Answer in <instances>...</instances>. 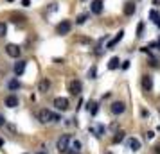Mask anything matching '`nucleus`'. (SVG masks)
<instances>
[{"mask_svg":"<svg viewBox=\"0 0 160 154\" xmlns=\"http://www.w3.org/2000/svg\"><path fill=\"white\" fill-rule=\"evenodd\" d=\"M38 117H40V122H43V124H47V122H59V115H56V113H52L49 110H42L38 113Z\"/></svg>","mask_w":160,"mask_h":154,"instance_id":"obj_1","label":"nucleus"},{"mask_svg":"<svg viewBox=\"0 0 160 154\" xmlns=\"http://www.w3.org/2000/svg\"><path fill=\"white\" fill-rule=\"evenodd\" d=\"M68 142H70V136H68V134H63V136L58 138V142H56V149H58L59 152H67V151H68Z\"/></svg>","mask_w":160,"mask_h":154,"instance_id":"obj_2","label":"nucleus"},{"mask_svg":"<svg viewBox=\"0 0 160 154\" xmlns=\"http://www.w3.org/2000/svg\"><path fill=\"white\" fill-rule=\"evenodd\" d=\"M70 29H72V23L68 22V20H63V22L58 23L56 32H58V34H61V36H65V34H68V32H70Z\"/></svg>","mask_w":160,"mask_h":154,"instance_id":"obj_3","label":"nucleus"},{"mask_svg":"<svg viewBox=\"0 0 160 154\" xmlns=\"http://www.w3.org/2000/svg\"><path fill=\"white\" fill-rule=\"evenodd\" d=\"M6 52H8V56L18 59L20 58V54H22V49H20L18 45H15V43H9L8 47H6Z\"/></svg>","mask_w":160,"mask_h":154,"instance_id":"obj_4","label":"nucleus"},{"mask_svg":"<svg viewBox=\"0 0 160 154\" xmlns=\"http://www.w3.org/2000/svg\"><path fill=\"white\" fill-rule=\"evenodd\" d=\"M54 106L59 111H67L68 106H70V102H68V99H65V97H58V99H54Z\"/></svg>","mask_w":160,"mask_h":154,"instance_id":"obj_5","label":"nucleus"},{"mask_svg":"<svg viewBox=\"0 0 160 154\" xmlns=\"http://www.w3.org/2000/svg\"><path fill=\"white\" fill-rule=\"evenodd\" d=\"M81 90H83V86H81V82L78 79H72V81L68 82V91L72 95H81Z\"/></svg>","mask_w":160,"mask_h":154,"instance_id":"obj_6","label":"nucleus"},{"mask_svg":"<svg viewBox=\"0 0 160 154\" xmlns=\"http://www.w3.org/2000/svg\"><path fill=\"white\" fill-rule=\"evenodd\" d=\"M110 110H112V113H113V115H122L124 110H126V104L119 100V102H113V104H112V108H110Z\"/></svg>","mask_w":160,"mask_h":154,"instance_id":"obj_7","label":"nucleus"},{"mask_svg":"<svg viewBox=\"0 0 160 154\" xmlns=\"http://www.w3.org/2000/svg\"><path fill=\"white\" fill-rule=\"evenodd\" d=\"M142 88H144L146 91H151L153 90V77L151 75H144V77H142Z\"/></svg>","mask_w":160,"mask_h":154,"instance_id":"obj_8","label":"nucleus"},{"mask_svg":"<svg viewBox=\"0 0 160 154\" xmlns=\"http://www.w3.org/2000/svg\"><path fill=\"white\" fill-rule=\"evenodd\" d=\"M122 11H124V15H126V16H131L135 11H137V7H135V4H133V2H126Z\"/></svg>","mask_w":160,"mask_h":154,"instance_id":"obj_9","label":"nucleus"},{"mask_svg":"<svg viewBox=\"0 0 160 154\" xmlns=\"http://www.w3.org/2000/svg\"><path fill=\"white\" fill-rule=\"evenodd\" d=\"M49 88H51V81H49V79H42V81H40V84H38V91L47 93V91H49Z\"/></svg>","mask_w":160,"mask_h":154,"instance_id":"obj_10","label":"nucleus"},{"mask_svg":"<svg viewBox=\"0 0 160 154\" xmlns=\"http://www.w3.org/2000/svg\"><path fill=\"white\" fill-rule=\"evenodd\" d=\"M68 151H74V152H81V142L79 140H72L68 142Z\"/></svg>","mask_w":160,"mask_h":154,"instance_id":"obj_11","label":"nucleus"},{"mask_svg":"<svg viewBox=\"0 0 160 154\" xmlns=\"http://www.w3.org/2000/svg\"><path fill=\"white\" fill-rule=\"evenodd\" d=\"M92 13L94 15H101L102 13V0H94L92 2Z\"/></svg>","mask_w":160,"mask_h":154,"instance_id":"obj_12","label":"nucleus"},{"mask_svg":"<svg viewBox=\"0 0 160 154\" xmlns=\"http://www.w3.org/2000/svg\"><path fill=\"white\" fill-rule=\"evenodd\" d=\"M6 106H8V108H16V106H18V97L16 95H8L6 97Z\"/></svg>","mask_w":160,"mask_h":154,"instance_id":"obj_13","label":"nucleus"},{"mask_svg":"<svg viewBox=\"0 0 160 154\" xmlns=\"http://www.w3.org/2000/svg\"><path fill=\"white\" fill-rule=\"evenodd\" d=\"M25 65H27V61H18L15 65V73L16 75H22L23 72H25Z\"/></svg>","mask_w":160,"mask_h":154,"instance_id":"obj_14","label":"nucleus"},{"mask_svg":"<svg viewBox=\"0 0 160 154\" xmlns=\"http://www.w3.org/2000/svg\"><path fill=\"white\" fill-rule=\"evenodd\" d=\"M122 36H124V30H119V34H117V36L112 40V41H108V49H113V47H115V45L121 41V40H122Z\"/></svg>","mask_w":160,"mask_h":154,"instance_id":"obj_15","label":"nucleus"},{"mask_svg":"<svg viewBox=\"0 0 160 154\" xmlns=\"http://www.w3.org/2000/svg\"><path fill=\"white\" fill-rule=\"evenodd\" d=\"M87 110H88L90 115H95V113H97V102H95V100H90V102L87 104Z\"/></svg>","mask_w":160,"mask_h":154,"instance_id":"obj_16","label":"nucleus"},{"mask_svg":"<svg viewBox=\"0 0 160 154\" xmlns=\"http://www.w3.org/2000/svg\"><path fill=\"white\" fill-rule=\"evenodd\" d=\"M128 145H130V149L133 151V152H135V151H138V149H140V142H138L137 138H131Z\"/></svg>","mask_w":160,"mask_h":154,"instance_id":"obj_17","label":"nucleus"},{"mask_svg":"<svg viewBox=\"0 0 160 154\" xmlns=\"http://www.w3.org/2000/svg\"><path fill=\"white\" fill-rule=\"evenodd\" d=\"M124 136H126V133L124 131H117L115 136H113V143H121V142L124 140Z\"/></svg>","mask_w":160,"mask_h":154,"instance_id":"obj_18","label":"nucleus"},{"mask_svg":"<svg viewBox=\"0 0 160 154\" xmlns=\"http://www.w3.org/2000/svg\"><path fill=\"white\" fill-rule=\"evenodd\" d=\"M119 63H121L119 58H112L110 59V63H108V68L110 70H115V68H119Z\"/></svg>","mask_w":160,"mask_h":154,"instance_id":"obj_19","label":"nucleus"},{"mask_svg":"<svg viewBox=\"0 0 160 154\" xmlns=\"http://www.w3.org/2000/svg\"><path fill=\"white\" fill-rule=\"evenodd\" d=\"M88 16H90L88 13H83V15H79L78 18H76V23H79V25H83V23H85V22L88 20Z\"/></svg>","mask_w":160,"mask_h":154,"instance_id":"obj_20","label":"nucleus"},{"mask_svg":"<svg viewBox=\"0 0 160 154\" xmlns=\"http://www.w3.org/2000/svg\"><path fill=\"white\" fill-rule=\"evenodd\" d=\"M90 133H95V136H101L104 133V127L102 125H97V127H90Z\"/></svg>","mask_w":160,"mask_h":154,"instance_id":"obj_21","label":"nucleus"},{"mask_svg":"<svg viewBox=\"0 0 160 154\" xmlns=\"http://www.w3.org/2000/svg\"><path fill=\"white\" fill-rule=\"evenodd\" d=\"M8 86H9V90H13V91H15V90H18L20 86H22V84L18 82V79H13V81H9Z\"/></svg>","mask_w":160,"mask_h":154,"instance_id":"obj_22","label":"nucleus"},{"mask_svg":"<svg viewBox=\"0 0 160 154\" xmlns=\"http://www.w3.org/2000/svg\"><path fill=\"white\" fill-rule=\"evenodd\" d=\"M11 18H13L11 22H15V23H23V22H25V16H23V15H13Z\"/></svg>","mask_w":160,"mask_h":154,"instance_id":"obj_23","label":"nucleus"},{"mask_svg":"<svg viewBox=\"0 0 160 154\" xmlns=\"http://www.w3.org/2000/svg\"><path fill=\"white\" fill-rule=\"evenodd\" d=\"M88 77H90V79H95V77H97V68H95V66H92V68L88 70Z\"/></svg>","mask_w":160,"mask_h":154,"instance_id":"obj_24","label":"nucleus"},{"mask_svg":"<svg viewBox=\"0 0 160 154\" xmlns=\"http://www.w3.org/2000/svg\"><path fill=\"white\" fill-rule=\"evenodd\" d=\"M142 32H144V22H140V23L137 25V38L142 36Z\"/></svg>","mask_w":160,"mask_h":154,"instance_id":"obj_25","label":"nucleus"},{"mask_svg":"<svg viewBox=\"0 0 160 154\" xmlns=\"http://www.w3.org/2000/svg\"><path fill=\"white\" fill-rule=\"evenodd\" d=\"M149 18H151L153 22H157V20L160 18V16H158V13H157L155 9H151V11H149Z\"/></svg>","mask_w":160,"mask_h":154,"instance_id":"obj_26","label":"nucleus"},{"mask_svg":"<svg viewBox=\"0 0 160 154\" xmlns=\"http://www.w3.org/2000/svg\"><path fill=\"white\" fill-rule=\"evenodd\" d=\"M6 32H8V25L4 22H0V36H6Z\"/></svg>","mask_w":160,"mask_h":154,"instance_id":"obj_27","label":"nucleus"},{"mask_svg":"<svg viewBox=\"0 0 160 154\" xmlns=\"http://www.w3.org/2000/svg\"><path fill=\"white\" fill-rule=\"evenodd\" d=\"M130 68V61H124L122 63V70H128Z\"/></svg>","mask_w":160,"mask_h":154,"instance_id":"obj_28","label":"nucleus"},{"mask_svg":"<svg viewBox=\"0 0 160 154\" xmlns=\"http://www.w3.org/2000/svg\"><path fill=\"white\" fill-rule=\"evenodd\" d=\"M153 136H155V133H153V131H149V133H146V138H148V140H151Z\"/></svg>","mask_w":160,"mask_h":154,"instance_id":"obj_29","label":"nucleus"},{"mask_svg":"<svg viewBox=\"0 0 160 154\" xmlns=\"http://www.w3.org/2000/svg\"><path fill=\"white\" fill-rule=\"evenodd\" d=\"M2 125H6V118H4V115H0V127Z\"/></svg>","mask_w":160,"mask_h":154,"instance_id":"obj_30","label":"nucleus"},{"mask_svg":"<svg viewBox=\"0 0 160 154\" xmlns=\"http://www.w3.org/2000/svg\"><path fill=\"white\" fill-rule=\"evenodd\" d=\"M22 6H23V7H27V6H31V0H22Z\"/></svg>","mask_w":160,"mask_h":154,"instance_id":"obj_31","label":"nucleus"},{"mask_svg":"<svg viewBox=\"0 0 160 154\" xmlns=\"http://www.w3.org/2000/svg\"><path fill=\"white\" fill-rule=\"evenodd\" d=\"M155 154H160V145H155V151H153Z\"/></svg>","mask_w":160,"mask_h":154,"instance_id":"obj_32","label":"nucleus"},{"mask_svg":"<svg viewBox=\"0 0 160 154\" xmlns=\"http://www.w3.org/2000/svg\"><path fill=\"white\" fill-rule=\"evenodd\" d=\"M67 154H79V152H74V151H67Z\"/></svg>","mask_w":160,"mask_h":154,"instance_id":"obj_33","label":"nucleus"},{"mask_svg":"<svg viewBox=\"0 0 160 154\" xmlns=\"http://www.w3.org/2000/svg\"><path fill=\"white\" fill-rule=\"evenodd\" d=\"M155 23H157V25H158V27H160V18H158V20H157V22H155Z\"/></svg>","mask_w":160,"mask_h":154,"instance_id":"obj_34","label":"nucleus"},{"mask_svg":"<svg viewBox=\"0 0 160 154\" xmlns=\"http://www.w3.org/2000/svg\"><path fill=\"white\" fill-rule=\"evenodd\" d=\"M36 154H47V152H43V151H40V152H36Z\"/></svg>","mask_w":160,"mask_h":154,"instance_id":"obj_35","label":"nucleus"},{"mask_svg":"<svg viewBox=\"0 0 160 154\" xmlns=\"http://www.w3.org/2000/svg\"><path fill=\"white\" fill-rule=\"evenodd\" d=\"M2 145H4V142H2V138H0V147H2Z\"/></svg>","mask_w":160,"mask_h":154,"instance_id":"obj_36","label":"nucleus"},{"mask_svg":"<svg viewBox=\"0 0 160 154\" xmlns=\"http://www.w3.org/2000/svg\"><path fill=\"white\" fill-rule=\"evenodd\" d=\"M158 111H160V104H158Z\"/></svg>","mask_w":160,"mask_h":154,"instance_id":"obj_37","label":"nucleus"},{"mask_svg":"<svg viewBox=\"0 0 160 154\" xmlns=\"http://www.w3.org/2000/svg\"><path fill=\"white\" fill-rule=\"evenodd\" d=\"M104 154H112V152H104Z\"/></svg>","mask_w":160,"mask_h":154,"instance_id":"obj_38","label":"nucleus"},{"mask_svg":"<svg viewBox=\"0 0 160 154\" xmlns=\"http://www.w3.org/2000/svg\"><path fill=\"white\" fill-rule=\"evenodd\" d=\"M8 2H13V0H8Z\"/></svg>","mask_w":160,"mask_h":154,"instance_id":"obj_39","label":"nucleus"}]
</instances>
